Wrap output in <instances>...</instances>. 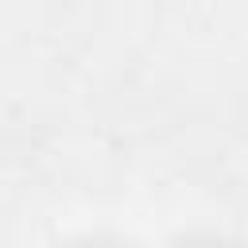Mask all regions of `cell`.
I'll return each instance as SVG.
<instances>
[{"label":"cell","mask_w":248,"mask_h":248,"mask_svg":"<svg viewBox=\"0 0 248 248\" xmlns=\"http://www.w3.org/2000/svg\"><path fill=\"white\" fill-rule=\"evenodd\" d=\"M174 248H229V244H221V240H213V236H194V240H182V244H174Z\"/></svg>","instance_id":"cell-1"},{"label":"cell","mask_w":248,"mask_h":248,"mask_svg":"<svg viewBox=\"0 0 248 248\" xmlns=\"http://www.w3.org/2000/svg\"><path fill=\"white\" fill-rule=\"evenodd\" d=\"M78 248H120V244H101L97 240V244H78Z\"/></svg>","instance_id":"cell-2"}]
</instances>
